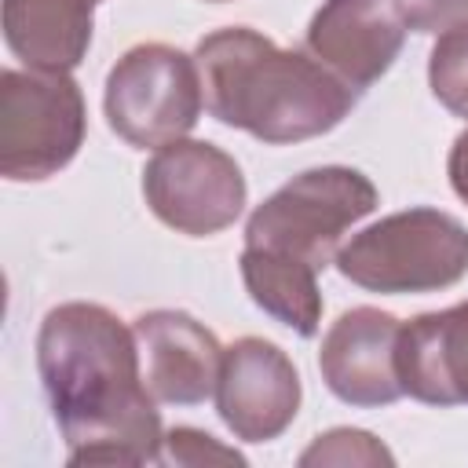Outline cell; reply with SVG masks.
Here are the masks:
<instances>
[{"instance_id":"cell-1","label":"cell","mask_w":468,"mask_h":468,"mask_svg":"<svg viewBox=\"0 0 468 468\" xmlns=\"http://www.w3.org/2000/svg\"><path fill=\"white\" fill-rule=\"evenodd\" d=\"M135 329L99 303L48 311L37 366L51 413L69 442V464H157L161 413L143 380Z\"/></svg>"},{"instance_id":"cell-2","label":"cell","mask_w":468,"mask_h":468,"mask_svg":"<svg viewBox=\"0 0 468 468\" xmlns=\"http://www.w3.org/2000/svg\"><path fill=\"white\" fill-rule=\"evenodd\" d=\"M194 62L208 113L271 146L314 139L355 106V88L314 55L285 51L245 26L208 33Z\"/></svg>"},{"instance_id":"cell-3","label":"cell","mask_w":468,"mask_h":468,"mask_svg":"<svg viewBox=\"0 0 468 468\" xmlns=\"http://www.w3.org/2000/svg\"><path fill=\"white\" fill-rule=\"evenodd\" d=\"M336 267L369 292H435L468 274V230L439 208H406L355 234Z\"/></svg>"},{"instance_id":"cell-4","label":"cell","mask_w":468,"mask_h":468,"mask_svg":"<svg viewBox=\"0 0 468 468\" xmlns=\"http://www.w3.org/2000/svg\"><path fill=\"white\" fill-rule=\"evenodd\" d=\"M377 208V186L344 165L300 172L274 190L245 227L249 249H271L311 263L314 271L336 260L340 238Z\"/></svg>"},{"instance_id":"cell-5","label":"cell","mask_w":468,"mask_h":468,"mask_svg":"<svg viewBox=\"0 0 468 468\" xmlns=\"http://www.w3.org/2000/svg\"><path fill=\"white\" fill-rule=\"evenodd\" d=\"M84 143V99L62 69L0 73V176L11 183L48 179Z\"/></svg>"},{"instance_id":"cell-6","label":"cell","mask_w":468,"mask_h":468,"mask_svg":"<svg viewBox=\"0 0 468 468\" xmlns=\"http://www.w3.org/2000/svg\"><path fill=\"white\" fill-rule=\"evenodd\" d=\"M197 62L168 44H139L106 77V121L128 146H168L201 117Z\"/></svg>"},{"instance_id":"cell-7","label":"cell","mask_w":468,"mask_h":468,"mask_svg":"<svg viewBox=\"0 0 468 468\" xmlns=\"http://www.w3.org/2000/svg\"><path fill=\"white\" fill-rule=\"evenodd\" d=\"M143 194L161 223L190 238H208L241 216L245 176L219 146L176 139L157 146V154L146 161Z\"/></svg>"},{"instance_id":"cell-8","label":"cell","mask_w":468,"mask_h":468,"mask_svg":"<svg viewBox=\"0 0 468 468\" xmlns=\"http://www.w3.org/2000/svg\"><path fill=\"white\" fill-rule=\"evenodd\" d=\"M216 410L241 442H271L300 410V373L271 340L241 336L223 351Z\"/></svg>"},{"instance_id":"cell-9","label":"cell","mask_w":468,"mask_h":468,"mask_svg":"<svg viewBox=\"0 0 468 468\" xmlns=\"http://www.w3.org/2000/svg\"><path fill=\"white\" fill-rule=\"evenodd\" d=\"M402 40L399 0H325L307 29V51L355 91L391 69Z\"/></svg>"},{"instance_id":"cell-10","label":"cell","mask_w":468,"mask_h":468,"mask_svg":"<svg viewBox=\"0 0 468 468\" xmlns=\"http://www.w3.org/2000/svg\"><path fill=\"white\" fill-rule=\"evenodd\" d=\"M399 318L377 307L344 311L322 340L318 369L329 391L351 406H388L402 395L395 351H399Z\"/></svg>"},{"instance_id":"cell-11","label":"cell","mask_w":468,"mask_h":468,"mask_svg":"<svg viewBox=\"0 0 468 468\" xmlns=\"http://www.w3.org/2000/svg\"><path fill=\"white\" fill-rule=\"evenodd\" d=\"M132 329L143 358V380L157 402L197 406L216 395L223 347L201 322L183 311H150L139 314Z\"/></svg>"},{"instance_id":"cell-12","label":"cell","mask_w":468,"mask_h":468,"mask_svg":"<svg viewBox=\"0 0 468 468\" xmlns=\"http://www.w3.org/2000/svg\"><path fill=\"white\" fill-rule=\"evenodd\" d=\"M395 366L402 395L428 406L468 402V300L402 325Z\"/></svg>"},{"instance_id":"cell-13","label":"cell","mask_w":468,"mask_h":468,"mask_svg":"<svg viewBox=\"0 0 468 468\" xmlns=\"http://www.w3.org/2000/svg\"><path fill=\"white\" fill-rule=\"evenodd\" d=\"M99 0H4V40L29 69L69 73L91 44Z\"/></svg>"},{"instance_id":"cell-14","label":"cell","mask_w":468,"mask_h":468,"mask_svg":"<svg viewBox=\"0 0 468 468\" xmlns=\"http://www.w3.org/2000/svg\"><path fill=\"white\" fill-rule=\"evenodd\" d=\"M314 274L318 271L311 263L285 252L249 249V245L241 252V282L252 303L263 307L282 325L296 329L300 336H314L322 322V292Z\"/></svg>"},{"instance_id":"cell-15","label":"cell","mask_w":468,"mask_h":468,"mask_svg":"<svg viewBox=\"0 0 468 468\" xmlns=\"http://www.w3.org/2000/svg\"><path fill=\"white\" fill-rule=\"evenodd\" d=\"M428 80H431L435 99L450 113L468 117V22L439 37V44L431 48Z\"/></svg>"},{"instance_id":"cell-16","label":"cell","mask_w":468,"mask_h":468,"mask_svg":"<svg viewBox=\"0 0 468 468\" xmlns=\"http://www.w3.org/2000/svg\"><path fill=\"white\" fill-rule=\"evenodd\" d=\"M395 457L369 435V431H355V428H336L314 439L311 450H303L300 464H391Z\"/></svg>"},{"instance_id":"cell-17","label":"cell","mask_w":468,"mask_h":468,"mask_svg":"<svg viewBox=\"0 0 468 468\" xmlns=\"http://www.w3.org/2000/svg\"><path fill=\"white\" fill-rule=\"evenodd\" d=\"M161 461L176 464H241L245 457L230 446H219L212 435L194 431V428H172L161 446Z\"/></svg>"},{"instance_id":"cell-18","label":"cell","mask_w":468,"mask_h":468,"mask_svg":"<svg viewBox=\"0 0 468 468\" xmlns=\"http://www.w3.org/2000/svg\"><path fill=\"white\" fill-rule=\"evenodd\" d=\"M399 11L417 33H446L468 22V0H399Z\"/></svg>"},{"instance_id":"cell-19","label":"cell","mask_w":468,"mask_h":468,"mask_svg":"<svg viewBox=\"0 0 468 468\" xmlns=\"http://www.w3.org/2000/svg\"><path fill=\"white\" fill-rule=\"evenodd\" d=\"M450 183L468 201V128L453 139V150H450Z\"/></svg>"}]
</instances>
